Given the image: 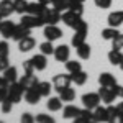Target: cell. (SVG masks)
<instances>
[{"label":"cell","instance_id":"32","mask_svg":"<svg viewBox=\"0 0 123 123\" xmlns=\"http://www.w3.org/2000/svg\"><path fill=\"white\" fill-rule=\"evenodd\" d=\"M8 85H10V82L5 79V77H0V104L7 98V94H8Z\"/></svg>","mask_w":123,"mask_h":123},{"label":"cell","instance_id":"21","mask_svg":"<svg viewBox=\"0 0 123 123\" xmlns=\"http://www.w3.org/2000/svg\"><path fill=\"white\" fill-rule=\"evenodd\" d=\"M79 113H80V108H77L76 105H66L64 110H62V117L64 118H71V120L77 118Z\"/></svg>","mask_w":123,"mask_h":123},{"label":"cell","instance_id":"15","mask_svg":"<svg viewBox=\"0 0 123 123\" xmlns=\"http://www.w3.org/2000/svg\"><path fill=\"white\" fill-rule=\"evenodd\" d=\"M38 84H39V80L35 74H25V76L21 77V80H20V85H21L25 90L30 89V87H35V85H38Z\"/></svg>","mask_w":123,"mask_h":123},{"label":"cell","instance_id":"9","mask_svg":"<svg viewBox=\"0 0 123 123\" xmlns=\"http://www.w3.org/2000/svg\"><path fill=\"white\" fill-rule=\"evenodd\" d=\"M98 95H100V98H102V102H105V104H112L115 98L118 97L117 95V92H115L113 87H102L100 85V90H98Z\"/></svg>","mask_w":123,"mask_h":123},{"label":"cell","instance_id":"22","mask_svg":"<svg viewBox=\"0 0 123 123\" xmlns=\"http://www.w3.org/2000/svg\"><path fill=\"white\" fill-rule=\"evenodd\" d=\"M108 61H110V64H113V66H120L123 62V53L120 49H112V51L108 53Z\"/></svg>","mask_w":123,"mask_h":123},{"label":"cell","instance_id":"42","mask_svg":"<svg viewBox=\"0 0 123 123\" xmlns=\"http://www.w3.org/2000/svg\"><path fill=\"white\" fill-rule=\"evenodd\" d=\"M20 123H36V120H35V117L31 113H23L21 115V120H20Z\"/></svg>","mask_w":123,"mask_h":123},{"label":"cell","instance_id":"18","mask_svg":"<svg viewBox=\"0 0 123 123\" xmlns=\"http://www.w3.org/2000/svg\"><path fill=\"white\" fill-rule=\"evenodd\" d=\"M35 44H36L35 38H31V36H26L25 39L18 41V49L21 51V53H28V51H31V49L35 48Z\"/></svg>","mask_w":123,"mask_h":123},{"label":"cell","instance_id":"1","mask_svg":"<svg viewBox=\"0 0 123 123\" xmlns=\"http://www.w3.org/2000/svg\"><path fill=\"white\" fill-rule=\"evenodd\" d=\"M61 17H62V13H61L59 10L53 8V7H51V8L48 7V8L39 15V20L43 21V25H56V23H59Z\"/></svg>","mask_w":123,"mask_h":123},{"label":"cell","instance_id":"40","mask_svg":"<svg viewBox=\"0 0 123 123\" xmlns=\"http://www.w3.org/2000/svg\"><path fill=\"white\" fill-rule=\"evenodd\" d=\"M0 105H2V112H3V113H10V112H12V108H13V102L10 100L8 97H7V98H5Z\"/></svg>","mask_w":123,"mask_h":123},{"label":"cell","instance_id":"12","mask_svg":"<svg viewBox=\"0 0 123 123\" xmlns=\"http://www.w3.org/2000/svg\"><path fill=\"white\" fill-rule=\"evenodd\" d=\"M69 56H71V49L66 44H61V46L54 48V57H56L57 62H66L69 61Z\"/></svg>","mask_w":123,"mask_h":123},{"label":"cell","instance_id":"52","mask_svg":"<svg viewBox=\"0 0 123 123\" xmlns=\"http://www.w3.org/2000/svg\"><path fill=\"white\" fill-rule=\"evenodd\" d=\"M79 2H82V3H84V2H85V0H79Z\"/></svg>","mask_w":123,"mask_h":123},{"label":"cell","instance_id":"23","mask_svg":"<svg viewBox=\"0 0 123 123\" xmlns=\"http://www.w3.org/2000/svg\"><path fill=\"white\" fill-rule=\"evenodd\" d=\"M46 107H48L49 112H57V110L62 108V100H61L59 97H49V98H48Z\"/></svg>","mask_w":123,"mask_h":123},{"label":"cell","instance_id":"20","mask_svg":"<svg viewBox=\"0 0 123 123\" xmlns=\"http://www.w3.org/2000/svg\"><path fill=\"white\" fill-rule=\"evenodd\" d=\"M13 12H15V10H13V2H12V0H2V2H0V13H2L3 18L10 17Z\"/></svg>","mask_w":123,"mask_h":123},{"label":"cell","instance_id":"47","mask_svg":"<svg viewBox=\"0 0 123 123\" xmlns=\"http://www.w3.org/2000/svg\"><path fill=\"white\" fill-rule=\"evenodd\" d=\"M41 5H44V7H49V5H53V0H38Z\"/></svg>","mask_w":123,"mask_h":123},{"label":"cell","instance_id":"6","mask_svg":"<svg viewBox=\"0 0 123 123\" xmlns=\"http://www.w3.org/2000/svg\"><path fill=\"white\" fill-rule=\"evenodd\" d=\"M20 23H21L23 26L30 28V30L38 28V26H44V25H43V21L39 20V17L30 15V13H25V15H21V20H20Z\"/></svg>","mask_w":123,"mask_h":123},{"label":"cell","instance_id":"41","mask_svg":"<svg viewBox=\"0 0 123 123\" xmlns=\"http://www.w3.org/2000/svg\"><path fill=\"white\" fill-rule=\"evenodd\" d=\"M23 69H25V74H33V72H35V66H33L31 59L23 61Z\"/></svg>","mask_w":123,"mask_h":123},{"label":"cell","instance_id":"13","mask_svg":"<svg viewBox=\"0 0 123 123\" xmlns=\"http://www.w3.org/2000/svg\"><path fill=\"white\" fill-rule=\"evenodd\" d=\"M107 21H108V25H110V26L118 28V26L123 23V12H122V10H115V12H112V13L108 15Z\"/></svg>","mask_w":123,"mask_h":123},{"label":"cell","instance_id":"25","mask_svg":"<svg viewBox=\"0 0 123 123\" xmlns=\"http://www.w3.org/2000/svg\"><path fill=\"white\" fill-rule=\"evenodd\" d=\"M94 118L97 123H107V107H97L94 108Z\"/></svg>","mask_w":123,"mask_h":123},{"label":"cell","instance_id":"51","mask_svg":"<svg viewBox=\"0 0 123 123\" xmlns=\"http://www.w3.org/2000/svg\"><path fill=\"white\" fill-rule=\"evenodd\" d=\"M2 18H3V17H2V13H0V21H2Z\"/></svg>","mask_w":123,"mask_h":123},{"label":"cell","instance_id":"30","mask_svg":"<svg viewBox=\"0 0 123 123\" xmlns=\"http://www.w3.org/2000/svg\"><path fill=\"white\" fill-rule=\"evenodd\" d=\"M12 2H13V10H15V13H20V15L26 13V8H28V2H26V0H12Z\"/></svg>","mask_w":123,"mask_h":123},{"label":"cell","instance_id":"37","mask_svg":"<svg viewBox=\"0 0 123 123\" xmlns=\"http://www.w3.org/2000/svg\"><path fill=\"white\" fill-rule=\"evenodd\" d=\"M69 10H71V12H74V13L82 15V12H84V3H82V2H79V0H74V2L71 3Z\"/></svg>","mask_w":123,"mask_h":123},{"label":"cell","instance_id":"48","mask_svg":"<svg viewBox=\"0 0 123 123\" xmlns=\"http://www.w3.org/2000/svg\"><path fill=\"white\" fill-rule=\"evenodd\" d=\"M117 110H118V113H120V115L123 113V102H120V104L117 105Z\"/></svg>","mask_w":123,"mask_h":123},{"label":"cell","instance_id":"26","mask_svg":"<svg viewBox=\"0 0 123 123\" xmlns=\"http://www.w3.org/2000/svg\"><path fill=\"white\" fill-rule=\"evenodd\" d=\"M76 53L80 59H89L90 57V46L87 43H82V44H79L76 48Z\"/></svg>","mask_w":123,"mask_h":123},{"label":"cell","instance_id":"19","mask_svg":"<svg viewBox=\"0 0 123 123\" xmlns=\"http://www.w3.org/2000/svg\"><path fill=\"white\" fill-rule=\"evenodd\" d=\"M48 7H44V5H41L39 2H31V3H28V8H26V13H30V15H35V17H39L44 10H46Z\"/></svg>","mask_w":123,"mask_h":123},{"label":"cell","instance_id":"11","mask_svg":"<svg viewBox=\"0 0 123 123\" xmlns=\"http://www.w3.org/2000/svg\"><path fill=\"white\" fill-rule=\"evenodd\" d=\"M39 98H41V94L38 90V85L30 87V89L25 90V102H28L30 105H36L39 102Z\"/></svg>","mask_w":123,"mask_h":123},{"label":"cell","instance_id":"14","mask_svg":"<svg viewBox=\"0 0 123 123\" xmlns=\"http://www.w3.org/2000/svg\"><path fill=\"white\" fill-rule=\"evenodd\" d=\"M98 84L102 85V87H115L117 85V79L110 72H102L98 76Z\"/></svg>","mask_w":123,"mask_h":123},{"label":"cell","instance_id":"3","mask_svg":"<svg viewBox=\"0 0 123 123\" xmlns=\"http://www.w3.org/2000/svg\"><path fill=\"white\" fill-rule=\"evenodd\" d=\"M76 33H74V36H72V46L77 48L79 44H82V43H85V36H87V33H89V25L85 23V21H82L80 25H79V28L74 30Z\"/></svg>","mask_w":123,"mask_h":123},{"label":"cell","instance_id":"5","mask_svg":"<svg viewBox=\"0 0 123 123\" xmlns=\"http://www.w3.org/2000/svg\"><path fill=\"white\" fill-rule=\"evenodd\" d=\"M100 102H102V98H100L98 92H97V94H95V92H89V94L82 95V104H84V108L94 110V108H97V107L100 105Z\"/></svg>","mask_w":123,"mask_h":123},{"label":"cell","instance_id":"39","mask_svg":"<svg viewBox=\"0 0 123 123\" xmlns=\"http://www.w3.org/2000/svg\"><path fill=\"white\" fill-rule=\"evenodd\" d=\"M10 54V46L7 41H0V57H8Z\"/></svg>","mask_w":123,"mask_h":123},{"label":"cell","instance_id":"35","mask_svg":"<svg viewBox=\"0 0 123 123\" xmlns=\"http://www.w3.org/2000/svg\"><path fill=\"white\" fill-rule=\"evenodd\" d=\"M66 69H67V72H69V74H74V72L82 71L80 62H77V61H66Z\"/></svg>","mask_w":123,"mask_h":123},{"label":"cell","instance_id":"43","mask_svg":"<svg viewBox=\"0 0 123 123\" xmlns=\"http://www.w3.org/2000/svg\"><path fill=\"white\" fill-rule=\"evenodd\" d=\"M95 5L98 7V8H110V5H112V0H94Z\"/></svg>","mask_w":123,"mask_h":123},{"label":"cell","instance_id":"44","mask_svg":"<svg viewBox=\"0 0 123 123\" xmlns=\"http://www.w3.org/2000/svg\"><path fill=\"white\" fill-rule=\"evenodd\" d=\"M8 66H10L8 57H0V72H3V71H5Z\"/></svg>","mask_w":123,"mask_h":123},{"label":"cell","instance_id":"36","mask_svg":"<svg viewBox=\"0 0 123 123\" xmlns=\"http://www.w3.org/2000/svg\"><path fill=\"white\" fill-rule=\"evenodd\" d=\"M36 123H56V120L51 117V115H46V113H38L35 117Z\"/></svg>","mask_w":123,"mask_h":123},{"label":"cell","instance_id":"33","mask_svg":"<svg viewBox=\"0 0 123 123\" xmlns=\"http://www.w3.org/2000/svg\"><path fill=\"white\" fill-rule=\"evenodd\" d=\"M39 49H41V54L44 56H49V54H54V46H53V41H44L39 44Z\"/></svg>","mask_w":123,"mask_h":123},{"label":"cell","instance_id":"28","mask_svg":"<svg viewBox=\"0 0 123 123\" xmlns=\"http://www.w3.org/2000/svg\"><path fill=\"white\" fill-rule=\"evenodd\" d=\"M120 35V31H118V28H113V26H108V28L102 30V38L107 39V41H112L113 38H117Z\"/></svg>","mask_w":123,"mask_h":123},{"label":"cell","instance_id":"2","mask_svg":"<svg viewBox=\"0 0 123 123\" xmlns=\"http://www.w3.org/2000/svg\"><path fill=\"white\" fill-rule=\"evenodd\" d=\"M80 17H82V15H79V13H74V12H71V10H66V12L62 13L61 20H62V23H66L69 28L77 30V28H79V25L84 21V20L80 18Z\"/></svg>","mask_w":123,"mask_h":123},{"label":"cell","instance_id":"16","mask_svg":"<svg viewBox=\"0 0 123 123\" xmlns=\"http://www.w3.org/2000/svg\"><path fill=\"white\" fill-rule=\"evenodd\" d=\"M30 31H31L30 28L23 26V25L20 23V25L15 26V31H13V36H12V38L15 39V41H21V39H25L26 36H30Z\"/></svg>","mask_w":123,"mask_h":123},{"label":"cell","instance_id":"31","mask_svg":"<svg viewBox=\"0 0 123 123\" xmlns=\"http://www.w3.org/2000/svg\"><path fill=\"white\" fill-rule=\"evenodd\" d=\"M87 74H85L84 71H79V72H74V74H71V79H72V82L76 85H84L87 82Z\"/></svg>","mask_w":123,"mask_h":123},{"label":"cell","instance_id":"50","mask_svg":"<svg viewBox=\"0 0 123 123\" xmlns=\"http://www.w3.org/2000/svg\"><path fill=\"white\" fill-rule=\"evenodd\" d=\"M120 69H122V71H123V62H122V64H120Z\"/></svg>","mask_w":123,"mask_h":123},{"label":"cell","instance_id":"45","mask_svg":"<svg viewBox=\"0 0 123 123\" xmlns=\"http://www.w3.org/2000/svg\"><path fill=\"white\" fill-rule=\"evenodd\" d=\"M113 89H115V92H117V95L123 98V87H122V85H118V84H117V85L113 87Z\"/></svg>","mask_w":123,"mask_h":123},{"label":"cell","instance_id":"34","mask_svg":"<svg viewBox=\"0 0 123 123\" xmlns=\"http://www.w3.org/2000/svg\"><path fill=\"white\" fill-rule=\"evenodd\" d=\"M38 90H39V94H41V97H49L51 90H53V84H49V82H39Z\"/></svg>","mask_w":123,"mask_h":123},{"label":"cell","instance_id":"53","mask_svg":"<svg viewBox=\"0 0 123 123\" xmlns=\"http://www.w3.org/2000/svg\"><path fill=\"white\" fill-rule=\"evenodd\" d=\"M112 123H117V122H112ZM118 123H120V122H118Z\"/></svg>","mask_w":123,"mask_h":123},{"label":"cell","instance_id":"7","mask_svg":"<svg viewBox=\"0 0 123 123\" xmlns=\"http://www.w3.org/2000/svg\"><path fill=\"white\" fill-rule=\"evenodd\" d=\"M71 82H72L71 74H57V76H54V79H53V85H54V89H56L57 92L62 90V89H66V87H69Z\"/></svg>","mask_w":123,"mask_h":123},{"label":"cell","instance_id":"8","mask_svg":"<svg viewBox=\"0 0 123 123\" xmlns=\"http://www.w3.org/2000/svg\"><path fill=\"white\" fill-rule=\"evenodd\" d=\"M43 35H44V38H46L48 41H54V39H59L62 36V31H61V28L56 26V25H44Z\"/></svg>","mask_w":123,"mask_h":123},{"label":"cell","instance_id":"46","mask_svg":"<svg viewBox=\"0 0 123 123\" xmlns=\"http://www.w3.org/2000/svg\"><path fill=\"white\" fill-rule=\"evenodd\" d=\"M72 123H89L85 118H82V117H77V118H74L72 120Z\"/></svg>","mask_w":123,"mask_h":123},{"label":"cell","instance_id":"49","mask_svg":"<svg viewBox=\"0 0 123 123\" xmlns=\"http://www.w3.org/2000/svg\"><path fill=\"white\" fill-rule=\"evenodd\" d=\"M118 120H120V123H123V113L120 115V117H118Z\"/></svg>","mask_w":123,"mask_h":123},{"label":"cell","instance_id":"17","mask_svg":"<svg viewBox=\"0 0 123 123\" xmlns=\"http://www.w3.org/2000/svg\"><path fill=\"white\" fill-rule=\"evenodd\" d=\"M31 62L35 66V71H44L48 66V59L44 54H36V56L31 57Z\"/></svg>","mask_w":123,"mask_h":123},{"label":"cell","instance_id":"27","mask_svg":"<svg viewBox=\"0 0 123 123\" xmlns=\"http://www.w3.org/2000/svg\"><path fill=\"white\" fill-rule=\"evenodd\" d=\"M3 77L8 80L10 84H12V82H17V77H18L17 67H15V66H8L5 71H3Z\"/></svg>","mask_w":123,"mask_h":123},{"label":"cell","instance_id":"10","mask_svg":"<svg viewBox=\"0 0 123 123\" xmlns=\"http://www.w3.org/2000/svg\"><path fill=\"white\" fill-rule=\"evenodd\" d=\"M15 23L12 21V20H2L0 21V35L3 36V38H12L13 36V31H15Z\"/></svg>","mask_w":123,"mask_h":123},{"label":"cell","instance_id":"24","mask_svg":"<svg viewBox=\"0 0 123 123\" xmlns=\"http://www.w3.org/2000/svg\"><path fill=\"white\" fill-rule=\"evenodd\" d=\"M59 98H61L62 102H72V100L76 98V92H74V89L66 87V89L59 90Z\"/></svg>","mask_w":123,"mask_h":123},{"label":"cell","instance_id":"38","mask_svg":"<svg viewBox=\"0 0 123 123\" xmlns=\"http://www.w3.org/2000/svg\"><path fill=\"white\" fill-rule=\"evenodd\" d=\"M112 49H123V33H120L117 38L112 39Z\"/></svg>","mask_w":123,"mask_h":123},{"label":"cell","instance_id":"54","mask_svg":"<svg viewBox=\"0 0 123 123\" xmlns=\"http://www.w3.org/2000/svg\"><path fill=\"white\" fill-rule=\"evenodd\" d=\"M0 123H3V122H0Z\"/></svg>","mask_w":123,"mask_h":123},{"label":"cell","instance_id":"4","mask_svg":"<svg viewBox=\"0 0 123 123\" xmlns=\"http://www.w3.org/2000/svg\"><path fill=\"white\" fill-rule=\"evenodd\" d=\"M23 95H25V89L20 85V82H12L8 85V94H7V97H8L13 104H18Z\"/></svg>","mask_w":123,"mask_h":123},{"label":"cell","instance_id":"29","mask_svg":"<svg viewBox=\"0 0 123 123\" xmlns=\"http://www.w3.org/2000/svg\"><path fill=\"white\" fill-rule=\"evenodd\" d=\"M118 117H120V113H118V110H117V107L110 104L108 107H107V123L117 122V120H118Z\"/></svg>","mask_w":123,"mask_h":123}]
</instances>
